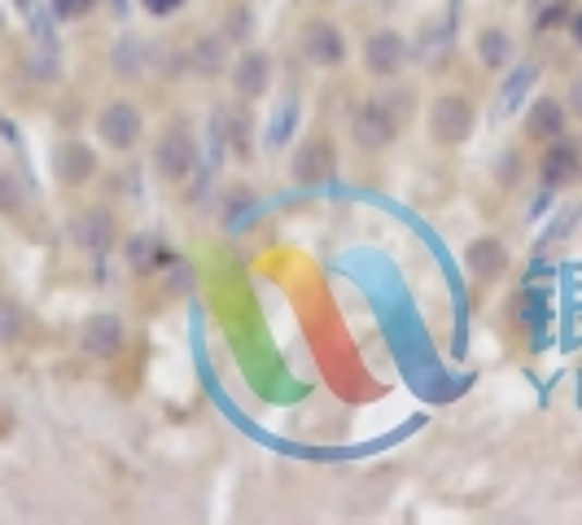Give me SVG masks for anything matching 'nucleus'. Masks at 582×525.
Listing matches in <instances>:
<instances>
[{"mask_svg": "<svg viewBox=\"0 0 582 525\" xmlns=\"http://www.w3.org/2000/svg\"><path fill=\"white\" fill-rule=\"evenodd\" d=\"M508 268H512V254L499 236L482 232L464 245V272H469L473 285H495L499 277H508Z\"/></svg>", "mask_w": 582, "mask_h": 525, "instance_id": "9b49d317", "label": "nucleus"}, {"mask_svg": "<svg viewBox=\"0 0 582 525\" xmlns=\"http://www.w3.org/2000/svg\"><path fill=\"white\" fill-rule=\"evenodd\" d=\"M123 346H128V325L114 312H93L80 325V351L88 359H114Z\"/></svg>", "mask_w": 582, "mask_h": 525, "instance_id": "f8f14e48", "label": "nucleus"}, {"mask_svg": "<svg viewBox=\"0 0 582 525\" xmlns=\"http://www.w3.org/2000/svg\"><path fill=\"white\" fill-rule=\"evenodd\" d=\"M49 167H53V180H58V188H88L93 180H97V171H101V158H97V149L88 145V141H80V136H66V141H58L53 145V154H49Z\"/></svg>", "mask_w": 582, "mask_h": 525, "instance_id": "6e6552de", "label": "nucleus"}, {"mask_svg": "<svg viewBox=\"0 0 582 525\" xmlns=\"http://www.w3.org/2000/svg\"><path fill=\"white\" fill-rule=\"evenodd\" d=\"M71 241L93 254V258H106L114 245H119V219L110 206H84L75 219H71Z\"/></svg>", "mask_w": 582, "mask_h": 525, "instance_id": "9d476101", "label": "nucleus"}, {"mask_svg": "<svg viewBox=\"0 0 582 525\" xmlns=\"http://www.w3.org/2000/svg\"><path fill=\"white\" fill-rule=\"evenodd\" d=\"M473 53H477V62H482L486 71H508L512 58H517V40H512V32H504V27H482V32L473 36Z\"/></svg>", "mask_w": 582, "mask_h": 525, "instance_id": "2eb2a0df", "label": "nucleus"}, {"mask_svg": "<svg viewBox=\"0 0 582 525\" xmlns=\"http://www.w3.org/2000/svg\"><path fill=\"white\" fill-rule=\"evenodd\" d=\"M360 66H364V75H373V80H381V84L399 80V75L412 66V45H408V36H403L399 27H377V32H368L364 45H360Z\"/></svg>", "mask_w": 582, "mask_h": 525, "instance_id": "20e7f679", "label": "nucleus"}, {"mask_svg": "<svg viewBox=\"0 0 582 525\" xmlns=\"http://www.w3.org/2000/svg\"><path fill=\"white\" fill-rule=\"evenodd\" d=\"M347 132H351V145L360 154H386L403 132V110L395 106L390 93H373L351 110Z\"/></svg>", "mask_w": 582, "mask_h": 525, "instance_id": "f257e3e1", "label": "nucleus"}, {"mask_svg": "<svg viewBox=\"0 0 582 525\" xmlns=\"http://www.w3.org/2000/svg\"><path fill=\"white\" fill-rule=\"evenodd\" d=\"M299 49L316 71H338L351 58V45H347V36L334 19H307V27L299 36Z\"/></svg>", "mask_w": 582, "mask_h": 525, "instance_id": "1a4fd4ad", "label": "nucleus"}, {"mask_svg": "<svg viewBox=\"0 0 582 525\" xmlns=\"http://www.w3.org/2000/svg\"><path fill=\"white\" fill-rule=\"evenodd\" d=\"M525 19H530V32H534V36L560 32V27H569V19H573V0H530V5H525Z\"/></svg>", "mask_w": 582, "mask_h": 525, "instance_id": "6ab92c4d", "label": "nucleus"}, {"mask_svg": "<svg viewBox=\"0 0 582 525\" xmlns=\"http://www.w3.org/2000/svg\"><path fill=\"white\" fill-rule=\"evenodd\" d=\"M219 32L232 40V49H245V45H250V36H254V10H250V5H232Z\"/></svg>", "mask_w": 582, "mask_h": 525, "instance_id": "4be33fe9", "label": "nucleus"}, {"mask_svg": "<svg viewBox=\"0 0 582 525\" xmlns=\"http://www.w3.org/2000/svg\"><path fill=\"white\" fill-rule=\"evenodd\" d=\"M565 32H569V40L582 49V10H573V19H569V27H565Z\"/></svg>", "mask_w": 582, "mask_h": 525, "instance_id": "bb28decb", "label": "nucleus"}, {"mask_svg": "<svg viewBox=\"0 0 582 525\" xmlns=\"http://www.w3.org/2000/svg\"><path fill=\"white\" fill-rule=\"evenodd\" d=\"M271 84H276V62H271V53H263V49H237V53H232L228 88H232V97H237L241 106L263 101V97L271 93Z\"/></svg>", "mask_w": 582, "mask_h": 525, "instance_id": "423d86ee", "label": "nucleus"}, {"mask_svg": "<svg viewBox=\"0 0 582 525\" xmlns=\"http://www.w3.org/2000/svg\"><path fill=\"white\" fill-rule=\"evenodd\" d=\"M0 32H5V5H0Z\"/></svg>", "mask_w": 582, "mask_h": 525, "instance_id": "cd10ccee", "label": "nucleus"}, {"mask_svg": "<svg viewBox=\"0 0 582 525\" xmlns=\"http://www.w3.org/2000/svg\"><path fill=\"white\" fill-rule=\"evenodd\" d=\"M128 262H132V272H154V268L167 262V249H162V241L154 232H136L128 241Z\"/></svg>", "mask_w": 582, "mask_h": 525, "instance_id": "aec40b11", "label": "nucleus"}, {"mask_svg": "<svg viewBox=\"0 0 582 525\" xmlns=\"http://www.w3.org/2000/svg\"><path fill=\"white\" fill-rule=\"evenodd\" d=\"M521 132H525V141H534V145H547V141L565 136V132H569V106H565L560 97H551V93L534 97V101L525 106V114H521Z\"/></svg>", "mask_w": 582, "mask_h": 525, "instance_id": "4468645a", "label": "nucleus"}, {"mask_svg": "<svg viewBox=\"0 0 582 525\" xmlns=\"http://www.w3.org/2000/svg\"><path fill=\"white\" fill-rule=\"evenodd\" d=\"M27 333H32V312L19 298H0V342L19 346Z\"/></svg>", "mask_w": 582, "mask_h": 525, "instance_id": "412c9836", "label": "nucleus"}, {"mask_svg": "<svg viewBox=\"0 0 582 525\" xmlns=\"http://www.w3.org/2000/svg\"><path fill=\"white\" fill-rule=\"evenodd\" d=\"M149 162H154V175H158L162 184H184V180L197 171V162H202L193 127H189L184 119H171V123L158 132Z\"/></svg>", "mask_w": 582, "mask_h": 525, "instance_id": "7ed1b4c3", "label": "nucleus"}, {"mask_svg": "<svg viewBox=\"0 0 582 525\" xmlns=\"http://www.w3.org/2000/svg\"><path fill=\"white\" fill-rule=\"evenodd\" d=\"M32 206V184L19 167L0 162V219H23Z\"/></svg>", "mask_w": 582, "mask_h": 525, "instance_id": "f3484780", "label": "nucleus"}, {"mask_svg": "<svg viewBox=\"0 0 582 525\" xmlns=\"http://www.w3.org/2000/svg\"><path fill=\"white\" fill-rule=\"evenodd\" d=\"M14 5H23V10H27V5H32V0H14Z\"/></svg>", "mask_w": 582, "mask_h": 525, "instance_id": "c85d7f7f", "label": "nucleus"}, {"mask_svg": "<svg viewBox=\"0 0 582 525\" xmlns=\"http://www.w3.org/2000/svg\"><path fill=\"white\" fill-rule=\"evenodd\" d=\"M136 5L149 14V19H171V14H180L189 0H136Z\"/></svg>", "mask_w": 582, "mask_h": 525, "instance_id": "393cba45", "label": "nucleus"}, {"mask_svg": "<svg viewBox=\"0 0 582 525\" xmlns=\"http://www.w3.org/2000/svg\"><path fill=\"white\" fill-rule=\"evenodd\" d=\"M97 5L101 0H53V14H58V23H84L97 14Z\"/></svg>", "mask_w": 582, "mask_h": 525, "instance_id": "5701e85b", "label": "nucleus"}, {"mask_svg": "<svg viewBox=\"0 0 582 525\" xmlns=\"http://www.w3.org/2000/svg\"><path fill=\"white\" fill-rule=\"evenodd\" d=\"M149 66V45L141 36H119V45L110 49V71L123 80V84H136Z\"/></svg>", "mask_w": 582, "mask_h": 525, "instance_id": "dca6fc26", "label": "nucleus"}, {"mask_svg": "<svg viewBox=\"0 0 582 525\" xmlns=\"http://www.w3.org/2000/svg\"><path fill=\"white\" fill-rule=\"evenodd\" d=\"M538 184L551 188V193H565V188H578L582 184V141L578 136H556L543 145L538 154Z\"/></svg>", "mask_w": 582, "mask_h": 525, "instance_id": "0eeeda50", "label": "nucleus"}, {"mask_svg": "<svg viewBox=\"0 0 582 525\" xmlns=\"http://www.w3.org/2000/svg\"><path fill=\"white\" fill-rule=\"evenodd\" d=\"M425 132L442 149L469 145L473 132H477V106H473V97H464V93H438L429 101V110H425Z\"/></svg>", "mask_w": 582, "mask_h": 525, "instance_id": "f03ea898", "label": "nucleus"}, {"mask_svg": "<svg viewBox=\"0 0 582 525\" xmlns=\"http://www.w3.org/2000/svg\"><path fill=\"white\" fill-rule=\"evenodd\" d=\"M334 167H338V149H334V141L325 136V132H312V136H303V145L294 149V162H289V171H294V180L299 184H325L329 175H334Z\"/></svg>", "mask_w": 582, "mask_h": 525, "instance_id": "ddd939ff", "label": "nucleus"}, {"mask_svg": "<svg viewBox=\"0 0 582 525\" xmlns=\"http://www.w3.org/2000/svg\"><path fill=\"white\" fill-rule=\"evenodd\" d=\"M228 53H232V40L223 32L197 36V45H193V71L197 75H228V66H232Z\"/></svg>", "mask_w": 582, "mask_h": 525, "instance_id": "a211bd4d", "label": "nucleus"}, {"mask_svg": "<svg viewBox=\"0 0 582 525\" xmlns=\"http://www.w3.org/2000/svg\"><path fill=\"white\" fill-rule=\"evenodd\" d=\"M565 106H569V114H573V119H582V75L565 88Z\"/></svg>", "mask_w": 582, "mask_h": 525, "instance_id": "a878e982", "label": "nucleus"}, {"mask_svg": "<svg viewBox=\"0 0 582 525\" xmlns=\"http://www.w3.org/2000/svg\"><path fill=\"white\" fill-rule=\"evenodd\" d=\"M97 136L110 154H132L145 141V110L128 97H114L97 110Z\"/></svg>", "mask_w": 582, "mask_h": 525, "instance_id": "39448f33", "label": "nucleus"}, {"mask_svg": "<svg viewBox=\"0 0 582 525\" xmlns=\"http://www.w3.org/2000/svg\"><path fill=\"white\" fill-rule=\"evenodd\" d=\"M223 132H228V145H232V154L250 158V119H245V114H232Z\"/></svg>", "mask_w": 582, "mask_h": 525, "instance_id": "b1692460", "label": "nucleus"}]
</instances>
